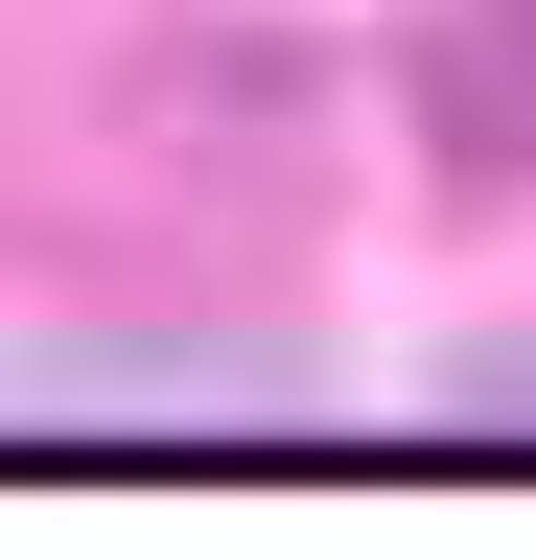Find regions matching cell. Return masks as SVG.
Wrapping results in <instances>:
<instances>
[{
  "label": "cell",
  "mask_w": 536,
  "mask_h": 559,
  "mask_svg": "<svg viewBox=\"0 0 536 559\" xmlns=\"http://www.w3.org/2000/svg\"><path fill=\"white\" fill-rule=\"evenodd\" d=\"M420 140L466 187L536 164V0H443V24H420Z\"/></svg>",
  "instance_id": "obj_1"
}]
</instances>
